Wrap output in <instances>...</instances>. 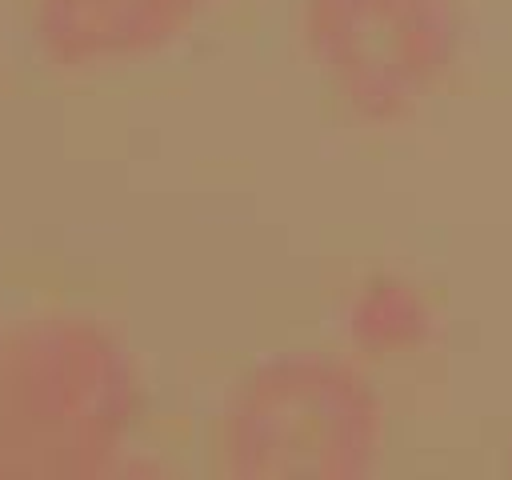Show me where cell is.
I'll use <instances>...</instances> for the list:
<instances>
[{
    "instance_id": "obj_1",
    "label": "cell",
    "mask_w": 512,
    "mask_h": 480,
    "mask_svg": "<svg viewBox=\"0 0 512 480\" xmlns=\"http://www.w3.org/2000/svg\"><path fill=\"white\" fill-rule=\"evenodd\" d=\"M144 412V376L116 324L40 308L0 336V476L92 480L120 472Z\"/></svg>"
},
{
    "instance_id": "obj_2",
    "label": "cell",
    "mask_w": 512,
    "mask_h": 480,
    "mask_svg": "<svg viewBox=\"0 0 512 480\" xmlns=\"http://www.w3.org/2000/svg\"><path fill=\"white\" fill-rule=\"evenodd\" d=\"M388 448V404L360 364L288 348L248 364L208 424V472L228 480H356Z\"/></svg>"
},
{
    "instance_id": "obj_3",
    "label": "cell",
    "mask_w": 512,
    "mask_h": 480,
    "mask_svg": "<svg viewBox=\"0 0 512 480\" xmlns=\"http://www.w3.org/2000/svg\"><path fill=\"white\" fill-rule=\"evenodd\" d=\"M296 36L336 108L372 128L416 116L464 52L460 0H296Z\"/></svg>"
},
{
    "instance_id": "obj_4",
    "label": "cell",
    "mask_w": 512,
    "mask_h": 480,
    "mask_svg": "<svg viewBox=\"0 0 512 480\" xmlns=\"http://www.w3.org/2000/svg\"><path fill=\"white\" fill-rule=\"evenodd\" d=\"M220 0H28V40L60 76H104L164 56Z\"/></svg>"
},
{
    "instance_id": "obj_5",
    "label": "cell",
    "mask_w": 512,
    "mask_h": 480,
    "mask_svg": "<svg viewBox=\"0 0 512 480\" xmlns=\"http://www.w3.org/2000/svg\"><path fill=\"white\" fill-rule=\"evenodd\" d=\"M344 340L368 360H408L440 336V308L404 272H372L344 300Z\"/></svg>"
},
{
    "instance_id": "obj_6",
    "label": "cell",
    "mask_w": 512,
    "mask_h": 480,
    "mask_svg": "<svg viewBox=\"0 0 512 480\" xmlns=\"http://www.w3.org/2000/svg\"><path fill=\"white\" fill-rule=\"evenodd\" d=\"M508 468H512V440H508Z\"/></svg>"
},
{
    "instance_id": "obj_7",
    "label": "cell",
    "mask_w": 512,
    "mask_h": 480,
    "mask_svg": "<svg viewBox=\"0 0 512 480\" xmlns=\"http://www.w3.org/2000/svg\"><path fill=\"white\" fill-rule=\"evenodd\" d=\"M0 336H4V324H0Z\"/></svg>"
}]
</instances>
